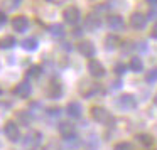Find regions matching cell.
I'll return each instance as SVG.
<instances>
[{
	"label": "cell",
	"instance_id": "cell-30",
	"mask_svg": "<svg viewBox=\"0 0 157 150\" xmlns=\"http://www.w3.org/2000/svg\"><path fill=\"white\" fill-rule=\"evenodd\" d=\"M5 22H7V17H5L4 12H0V27H2V25H4Z\"/></svg>",
	"mask_w": 157,
	"mask_h": 150
},
{
	"label": "cell",
	"instance_id": "cell-6",
	"mask_svg": "<svg viewBox=\"0 0 157 150\" xmlns=\"http://www.w3.org/2000/svg\"><path fill=\"white\" fill-rule=\"evenodd\" d=\"M98 91H100V86L96 84V83L83 81L81 86H79V93H81V96H85V98H91V96H95Z\"/></svg>",
	"mask_w": 157,
	"mask_h": 150
},
{
	"label": "cell",
	"instance_id": "cell-19",
	"mask_svg": "<svg viewBox=\"0 0 157 150\" xmlns=\"http://www.w3.org/2000/svg\"><path fill=\"white\" fill-rule=\"evenodd\" d=\"M41 133L39 132H31L27 137H25V145H29V147H36V145H39V142H41Z\"/></svg>",
	"mask_w": 157,
	"mask_h": 150
},
{
	"label": "cell",
	"instance_id": "cell-31",
	"mask_svg": "<svg viewBox=\"0 0 157 150\" xmlns=\"http://www.w3.org/2000/svg\"><path fill=\"white\" fill-rule=\"evenodd\" d=\"M147 4H150V5H154V7H155L157 5V0H145Z\"/></svg>",
	"mask_w": 157,
	"mask_h": 150
},
{
	"label": "cell",
	"instance_id": "cell-13",
	"mask_svg": "<svg viewBox=\"0 0 157 150\" xmlns=\"http://www.w3.org/2000/svg\"><path fill=\"white\" fill-rule=\"evenodd\" d=\"M48 95L51 96V98H54V99L61 98V95H63V84L58 81V79H52V81L49 83Z\"/></svg>",
	"mask_w": 157,
	"mask_h": 150
},
{
	"label": "cell",
	"instance_id": "cell-32",
	"mask_svg": "<svg viewBox=\"0 0 157 150\" xmlns=\"http://www.w3.org/2000/svg\"><path fill=\"white\" fill-rule=\"evenodd\" d=\"M49 2H54V4H59V2H64V0H49Z\"/></svg>",
	"mask_w": 157,
	"mask_h": 150
},
{
	"label": "cell",
	"instance_id": "cell-4",
	"mask_svg": "<svg viewBox=\"0 0 157 150\" xmlns=\"http://www.w3.org/2000/svg\"><path fill=\"white\" fill-rule=\"evenodd\" d=\"M59 133L64 140H73L76 137V126L71 122H61L59 123Z\"/></svg>",
	"mask_w": 157,
	"mask_h": 150
},
{
	"label": "cell",
	"instance_id": "cell-7",
	"mask_svg": "<svg viewBox=\"0 0 157 150\" xmlns=\"http://www.w3.org/2000/svg\"><path fill=\"white\" fill-rule=\"evenodd\" d=\"M147 25V17L140 12H133L130 15V27L135 29V31H142L144 27Z\"/></svg>",
	"mask_w": 157,
	"mask_h": 150
},
{
	"label": "cell",
	"instance_id": "cell-14",
	"mask_svg": "<svg viewBox=\"0 0 157 150\" xmlns=\"http://www.w3.org/2000/svg\"><path fill=\"white\" fill-rule=\"evenodd\" d=\"M85 27L88 29V31H96V29L101 27V19L95 14H90L88 17L85 19Z\"/></svg>",
	"mask_w": 157,
	"mask_h": 150
},
{
	"label": "cell",
	"instance_id": "cell-22",
	"mask_svg": "<svg viewBox=\"0 0 157 150\" xmlns=\"http://www.w3.org/2000/svg\"><path fill=\"white\" fill-rule=\"evenodd\" d=\"M22 4V0H2V5H4L5 10H15L19 9Z\"/></svg>",
	"mask_w": 157,
	"mask_h": 150
},
{
	"label": "cell",
	"instance_id": "cell-16",
	"mask_svg": "<svg viewBox=\"0 0 157 150\" xmlns=\"http://www.w3.org/2000/svg\"><path fill=\"white\" fill-rule=\"evenodd\" d=\"M37 47H39V41L36 37H27V39L22 41V49H25V51H29V52L36 51Z\"/></svg>",
	"mask_w": 157,
	"mask_h": 150
},
{
	"label": "cell",
	"instance_id": "cell-26",
	"mask_svg": "<svg viewBox=\"0 0 157 150\" xmlns=\"http://www.w3.org/2000/svg\"><path fill=\"white\" fill-rule=\"evenodd\" d=\"M113 69H115V73H117L118 76H122V74H125V73H127V66L123 64V62H118V64H115V68H113Z\"/></svg>",
	"mask_w": 157,
	"mask_h": 150
},
{
	"label": "cell",
	"instance_id": "cell-1",
	"mask_svg": "<svg viewBox=\"0 0 157 150\" xmlns=\"http://www.w3.org/2000/svg\"><path fill=\"white\" fill-rule=\"evenodd\" d=\"M63 17H64V22L69 25H76L79 22V19H81V12H79L78 7H75V5H69V7L64 9V12H63Z\"/></svg>",
	"mask_w": 157,
	"mask_h": 150
},
{
	"label": "cell",
	"instance_id": "cell-28",
	"mask_svg": "<svg viewBox=\"0 0 157 150\" xmlns=\"http://www.w3.org/2000/svg\"><path fill=\"white\" fill-rule=\"evenodd\" d=\"M17 118H19V120H22L24 123H29V122H31V116H29V113H27V111H24V113L19 111V113H17Z\"/></svg>",
	"mask_w": 157,
	"mask_h": 150
},
{
	"label": "cell",
	"instance_id": "cell-20",
	"mask_svg": "<svg viewBox=\"0 0 157 150\" xmlns=\"http://www.w3.org/2000/svg\"><path fill=\"white\" fill-rule=\"evenodd\" d=\"M49 32H51L52 37H58V39L64 37V34H66L64 25H63V24H52L51 27H49Z\"/></svg>",
	"mask_w": 157,
	"mask_h": 150
},
{
	"label": "cell",
	"instance_id": "cell-25",
	"mask_svg": "<svg viewBox=\"0 0 157 150\" xmlns=\"http://www.w3.org/2000/svg\"><path fill=\"white\" fill-rule=\"evenodd\" d=\"M41 73H42L41 66H31V68H29V71H27V76H29V78H39V76H41Z\"/></svg>",
	"mask_w": 157,
	"mask_h": 150
},
{
	"label": "cell",
	"instance_id": "cell-5",
	"mask_svg": "<svg viewBox=\"0 0 157 150\" xmlns=\"http://www.w3.org/2000/svg\"><path fill=\"white\" fill-rule=\"evenodd\" d=\"M4 132H5V137H7L10 142H19V138H21V130H19L17 123H14V122L5 123Z\"/></svg>",
	"mask_w": 157,
	"mask_h": 150
},
{
	"label": "cell",
	"instance_id": "cell-24",
	"mask_svg": "<svg viewBox=\"0 0 157 150\" xmlns=\"http://www.w3.org/2000/svg\"><path fill=\"white\" fill-rule=\"evenodd\" d=\"M145 81L149 83V84H152V83L157 81V68H152L149 73L145 74Z\"/></svg>",
	"mask_w": 157,
	"mask_h": 150
},
{
	"label": "cell",
	"instance_id": "cell-15",
	"mask_svg": "<svg viewBox=\"0 0 157 150\" xmlns=\"http://www.w3.org/2000/svg\"><path fill=\"white\" fill-rule=\"evenodd\" d=\"M66 113H68L71 118H79V116L83 115V108H81V105H79L78 101H71V103H68V106H66Z\"/></svg>",
	"mask_w": 157,
	"mask_h": 150
},
{
	"label": "cell",
	"instance_id": "cell-17",
	"mask_svg": "<svg viewBox=\"0 0 157 150\" xmlns=\"http://www.w3.org/2000/svg\"><path fill=\"white\" fill-rule=\"evenodd\" d=\"M128 68H130V71H133V73H142L144 71L142 59L137 58V56H133V58L130 59V62H128Z\"/></svg>",
	"mask_w": 157,
	"mask_h": 150
},
{
	"label": "cell",
	"instance_id": "cell-21",
	"mask_svg": "<svg viewBox=\"0 0 157 150\" xmlns=\"http://www.w3.org/2000/svg\"><path fill=\"white\" fill-rule=\"evenodd\" d=\"M15 46V39L12 36H2L0 37V49H12Z\"/></svg>",
	"mask_w": 157,
	"mask_h": 150
},
{
	"label": "cell",
	"instance_id": "cell-11",
	"mask_svg": "<svg viewBox=\"0 0 157 150\" xmlns=\"http://www.w3.org/2000/svg\"><path fill=\"white\" fill-rule=\"evenodd\" d=\"M31 93H32V88H31V84H29L27 81H21L14 88V95L19 96V98H29Z\"/></svg>",
	"mask_w": 157,
	"mask_h": 150
},
{
	"label": "cell",
	"instance_id": "cell-2",
	"mask_svg": "<svg viewBox=\"0 0 157 150\" xmlns=\"http://www.w3.org/2000/svg\"><path fill=\"white\" fill-rule=\"evenodd\" d=\"M88 71L93 78H103L106 74V69L98 59H90L88 61Z\"/></svg>",
	"mask_w": 157,
	"mask_h": 150
},
{
	"label": "cell",
	"instance_id": "cell-12",
	"mask_svg": "<svg viewBox=\"0 0 157 150\" xmlns=\"http://www.w3.org/2000/svg\"><path fill=\"white\" fill-rule=\"evenodd\" d=\"M106 24L112 31H123V27H125V21L122 15H108Z\"/></svg>",
	"mask_w": 157,
	"mask_h": 150
},
{
	"label": "cell",
	"instance_id": "cell-18",
	"mask_svg": "<svg viewBox=\"0 0 157 150\" xmlns=\"http://www.w3.org/2000/svg\"><path fill=\"white\" fill-rule=\"evenodd\" d=\"M118 46H120V39L117 37V36L110 34L105 37V47L108 49V51H113V49H117Z\"/></svg>",
	"mask_w": 157,
	"mask_h": 150
},
{
	"label": "cell",
	"instance_id": "cell-23",
	"mask_svg": "<svg viewBox=\"0 0 157 150\" xmlns=\"http://www.w3.org/2000/svg\"><path fill=\"white\" fill-rule=\"evenodd\" d=\"M137 142L144 147H150L154 143V140H152V137L147 135V133H140V135H137Z\"/></svg>",
	"mask_w": 157,
	"mask_h": 150
},
{
	"label": "cell",
	"instance_id": "cell-27",
	"mask_svg": "<svg viewBox=\"0 0 157 150\" xmlns=\"http://www.w3.org/2000/svg\"><path fill=\"white\" fill-rule=\"evenodd\" d=\"M113 150H132V145H130L128 142H120L115 145V148Z\"/></svg>",
	"mask_w": 157,
	"mask_h": 150
},
{
	"label": "cell",
	"instance_id": "cell-29",
	"mask_svg": "<svg viewBox=\"0 0 157 150\" xmlns=\"http://www.w3.org/2000/svg\"><path fill=\"white\" fill-rule=\"evenodd\" d=\"M150 37H152V39H157V22L152 25V31H150Z\"/></svg>",
	"mask_w": 157,
	"mask_h": 150
},
{
	"label": "cell",
	"instance_id": "cell-9",
	"mask_svg": "<svg viewBox=\"0 0 157 150\" xmlns=\"http://www.w3.org/2000/svg\"><path fill=\"white\" fill-rule=\"evenodd\" d=\"M29 27V19L25 15H17L12 19V29L15 32H25Z\"/></svg>",
	"mask_w": 157,
	"mask_h": 150
},
{
	"label": "cell",
	"instance_id": "cell-10",
	"mask_svg": "<svg viewBox=\"0 0 157 150\" xmlns=\"http://www.w3.org/2000/svg\"><path fill=\"white\" fill-rule=\"evenodd\" d=\"M118 106L123 110H133L137 108V99L133 95H122L118 98Z\"/></svg>",
	"mask_w": 157,
	"mask_h": 150
},
{
	"label": "cell",
	"instance_id": "cell-33",
	"mask_svg": "<svg viewBox=\"0 0 157 150\" xmlns=\"http://www.w3.org/2000/svg\"><path fill=\"white\" fill-rule=\"evenodd\" d=\"M154 101H155V105H157V95H155V98H154Z\"/></svg>",
	"mask_w": 157,
	"mask_h": 150
},
{
	"label": "cell",
	"instance_id": "cell-8",
	"mask_svg": "<svg viewBox=\"0 0 157 150\" xmlns=\"http://www.w3.org/2000/svg\"><path fill=\"white\" fill-rule=\"evenodd\" d=\"M78 52L81 56H85V58H93L96 52L95 49V44H93L91 41H81L78 42Z\"/></svg>",
	"mask_w": 157,
	"mask_h": 150
},
{
	"label": "cell",
	"instance_id": "cell-3",
	"mask_svg": "<svg viewBox=\"0 0 157 150\" xmlns=\"http://www.w3.org/2000/svg\"><path fill=\"white\" fill-rule=\"evenodd\" d=\"M91 118L98 123H108L110 120H112V115H110V111H106L105 108H101V106H93L91 108Z\"/></svg>",
	"mask_w": 157,
	"mask_h": 150
}]
</instances>
